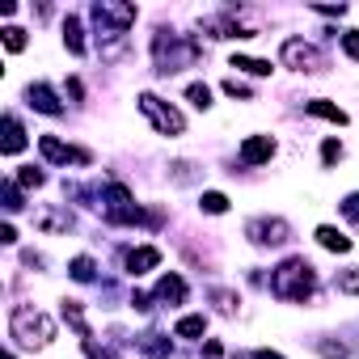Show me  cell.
<instances>
[{"instance_id": "6da1fadb", "label": "cell", "mask_w": 359, "mask_h": 359, "mask_svg": "<svg viewBox=\"0 0 359 359\" xmlns=\"http://www.w3.org/2000/svg\"><path fill=\"white\" fill-rule=\"evenodd\" d=\"M313 283H317V275H313V266L304 262V258H287L279 271H275V279H271V292L279 296V300H309L313 296Z\"/></svg>"}, {"instance_id": "7a4b0ae2", "label": "cell", "mask_w": 359, "mask_h": 359, "mask_svg": "<svg viewBox=\"0 0 359 359\" xmlns=\"http://www.w3.org/2000/svg\"><path fill=\"white\" fill-rule=\"evenodd\" d=\"M9 330H13V338H18L22 346H47V342L55 338V321H51L47 313L30 309V304H18V309H13Z\"/></svg>"}, {"instance_id": "3957f363", "label": "cell", "mask_w": 359, "mask_h": 359, "mask_svg": "<svg viewBox=\"0 0 359 359\" xmlns=\"http://www.w3.org/2000/svg\"><path fill=\"white\" fill-rule=\"evenodd\" d=\"M152 55H156V72H177V68H187L195 55H199V47L195 43H187V39H177V34H156L152 39Z\"/></svg>"}, {"instance_id": "277c9868", "label": "cell", "mask_w": 359, "mask_h": 359, "mask_svg": "<svg viewBox=\"0 0 359 359\" xmlns=\"http://www.w3.org/2000/svg\"><path fill=\"white\" fill-rule=\"evenodd\" d=\"M140 110L152 118V127H156L161 135H182V131H187V118L177 114L173 106H165L156 93H140Z\"/></svg>"}, {"instance_id": "5b68a950", "label": "cell", "mask_w": 359, "mask_h": 359, "mask_svg": "<svg viewBox=\"0 0 359 359\" xmlns=\"http://www.w3.org/2000/svg\"><path fill=\"white\" fill-rule=\"evenodd\" d=\"M279 60H283L287 68H296V72H321V68H325L321 51H317L313 43H304V39H287L283 51H279Z\"/></svg>"}, {"instance_id": "8992f818", "label": "cell", "mask_w": 359, "mask_h": 359, "mask_svg": "<svg viewBox=\"0 0 359 359\" xmlns=\"http://www.w3.org/2000/svg\"><path fill=\"white\" fill-rule=\"evenodd\" d=\"M245 237H250L254 245H283V241L292 237V229H287V220H279V216H258V220L245 224Z\"/></svg>"}, {"instance_id": "52a82bcc", "label": "cell", "mask_w": 359, "mask_h": 359, "mask_svg": "<svg viewBox=\"0 0 359 359\" xmlns=\"http://www.w3.org/2000/svg\"><path fill=\"white\" fill-rule=\"evenodd\" d=\"M39 152H43L51 165H89V161H93L85 148H72V144H64L60 135H39Z\"/></svg>"}, {"instance_id": "ba28073f", "label": "cell", "mask_w": 359, "mask_h": 359, "mask_svg": "<svg viewBox=\"0 0 359 359\" xmlns=\"http://www.w3.org/2000/svg\"><path fill=\"white\" fill-rule=\"evenodd\" d=\"M26 97H30V106H34V110H43V114H64V102H60V97H55V89H51V85H43V81H39V85H30V89H26Z\"/></svg>"}, {"instance_id": "9c48e42d", "label": "cell", "mask_w": 359, "mask_h": 359, "mask_svg": "<svg viewBox=\"0 0 359 359\" xmlns=\"http://www.w3.org/2000/svg\"><path fill=\"white\" fill-rule=\"evenodd\" d=\"M275 156V140L271 135H250L245 144H241V161L245 165H262V161H271Z\"/></svg>"}, {"instance_id": "30bf717a", "label": "cell", "mask_w": 359, "mask_h": 359, "mask_svg": "<svg viewBox=\"0 0 359 359\" xmlns=\"http://www.w3.org/2000/svg\"><path fill=\"white\" fill-rule=\"evenodd\" d=\"M127 275H144V271H152L156 262H161V250L156 245H140V250H127Z\"/></svg>"}, {"instance_id": "8fae6325", "label": "cell", "mask_w": 359, "mask_h": 359, "mask_svg": "<svg viewBox=\"0 0 359 359\" xmlns=\"http://www.w3.org/2000/svg\"><path fill=\"white\" fill-rule=\"evenodd\" d=\"M26 148V131H22V123H18V114H5V140H0V152L5 156H18Z\"/></svg>"}, {"instance_id": "7c38bea8", "label": "cell", "mask_w": 359, "mask_h": 359, "mask_svg": "<svg viewBox=\"0 0 359 359\" xmlns=\"http://www.w3.org/2000/svg\"><path fill=\"white\" fill-rule=\"evenodd\" d=\"M156 300H165V304H182V300H187V283L177 279V275H161V279H156Z\"/></svg>"}, {"instance_id": "4fadbf2b", "label": "cell", "mask_w": 359, "mask_h": 359, "mask_svg": "<svg viewBox=\"0 0 359 359\" xmlns=\"http://www.w3.org/2000/svg\"><path fill=\"white\" fill-rule=\"evenodd\" d=\"M304 110L309 114H317V118H330V123H346V110L342 106H334V102H325V97H313V102H304Z\"/></svg>"}, {"instance_id": "5bb4252c", "label": "cell", "mask_w": 359, "mask_h": 359, "mask_svg": "<svg viewBox=\"0 0 359 359\" xmlns=\"http://www.w3.org/2000/svg\"><path fill=\"white\" fill-rule=\"evenodd\" d=\"M317 245H321V250H330V254H346V250H351V237H342L338 229L321 224V229H317Z\"/></svg>"}, {"instance_id": "9a60e30c", "label": "cell", "mask_w": 359, "mask_h": 359, "mask_svg": "<svg viewBox=\"0 0 359 359\" xmlns=\"http://www.w3.org/2000/svg\"><path fill=\"white\" fill-rule=\"evenodd\" d=\"M34 224H39L43 233H68V229H72V216H68V212H39Z\"/></svg>"}, {"instance_id": "2e32d148", "label": "cell", "mask_w": 359, "mask_h": 359, "mask_svg": "<svg viewBox=\"0 0 359 359\" xmlns=\"http://www.w3.org/2000/svg\"><path fill=\"white\" fill-rule=\"evenodd\" d=\"M64 47H68L72 55H85V34H81V22H76V18L64 22Z\"/></svg>"}, {"instance_id": "e0dca14e", "label": "cell", "mask_w": 359, "mask_h": 359, "mask_svg": "<svg viewBox=\"0 0 359 359\" xmlns=\"http://www.w3.org/2000/svg\"><path fill=\"white\" fill-rule=\"evenodd\" d=\"M203 330H208V317H199V313H191V317H182V321L173 325V334H177V338H199Z\"/></svg>"}, {"instance_id": "ac0fdd59", "label": "cell", "mask_w": 359, "mask_h": 359, "mask_svg": "<svg viewBox=\"0 0 359 359\" xmlns=\"http://www.w3.org/2000/svg\"><path fill=\"white\" fill-rule=\"evenodd\" d=\"M64 321H68V325L89 342V325H85V313H81V304H76V300H64Z\"/></svg>"}, {"instance_id": "d6986e66", "label": "cell", "mask_w": 359, "mask_h": 359, "mask_svg": "<svg viewBox=\"0 0 359 359\" xmlns=\"http://www.w3.org/2000/svg\"><path fill=\"white\" fill-rule=\"evenodd\" d=\"M140 346H144V355H148V359H169V351H173L161 334H144V342H140Z\"/></svg>"}, {"instance_id": "ffe728a7", "label": "cell", "mask_w": 359, "mask_h": 359, "mask_svg": "<svg viewBox=\"0 0 359 359\" xmlns=\"http://www.w3.org/2000/svg\"><path fill=\"white\" fill-rule=\"evenodd\" d=\"M233 68H241L250 76H271V64L266 60H250V55H233Z\"/></svg>"}, {"instance_id": "44dd1931", "label": "cell", "mask_w": 359, "mask_h": 359, "mask_svg": "<svg viewBox=\"0 0 359 359\" xmlns=\"http://www.w3.org/2000/svg\"><path fill=\"white\" fill-rule=\"evenodd\" d=\"M199 208H203L208 216H224V212H229V195H220V191H208V195L199 199Z\"/></svg>"}, {"instance_id": "7402d4cb", "label": "cell", "mask_w": 359, "mask_h": 359, "mask_svg": "<svg viewBox=\"0 0 359 359\" xmlns=\"http://www.w3.org/2000/svg\"><path fill=\"white\" fill-rule=\"evenodd\" d=\"M93 271H97V266H93V258H85V254L68 262V275H72V279H81V283H89V279H93Z\"/></svg>"}, {"instance_id": "603a6c76", "label": "cell", "mask_w": 359, "mask_h": 359, "mask_svg": "<svg viewBox=\"0 0 359 359\" xmlns=\"http://www.w3.org/2000/svg\"><path fill=\"white\" fill-rule=\"evenodd\" d=\"M338 292H346V296H359V266H346V271L338 275Z\"/></svg>"}, {"instance_id": "cb8c5ba5", "label": "cell", "mask_w": 359, "mask_h": 359, "mask_svg": "<svg viewBox=\"0 0 359 359\" xmlns=\"http://www.w3.org/2000/svg\"><path fill=\"white\" fill-rule=\"evenodd\" d=\"M187 97H191V102H195L199 110H208V106H212V89H208V85H199V81H195V85L187 89Z\"/></svg>"}, {"instance_id": "d4e9b609", "label": "cell", "mask_w": 359, "mask_h": 359, "mask_svg": "<svg viewBox=\"0 0 359 359\" xmlns=\"http://www.w3.org/2000/svg\"><path fill=\"white\" fill-rule=\"evenodd\" d=\"M5 47L9 51H22L26 47V30L22 26H5Z\"/></svg>"}, {"instance_id": "484cf974", "label": "cell", "mask_w": 359, "mask_h": 359, "mask_svg": "<svg viewBox=\"0 0 359 359\" xmlns=\"http://www.w3.org/2000/svg\"><path fill=\"white\" fill-rule=\"evenodd\" d=\"M321 161H325V165L342 161V144H338V140H325V144H321Z\"/></svg>"}, {"instance_id": "4316f807", "label": "cell", "mask_w": 359, "mask_h": 359, "mask_svg": "<svg viewBox=\"0 0 359 359\" xmlns=\"http://www.w3.org/2000/svg\"><path fill=\"white\" fill-rule=\"evenodd\" d=\"M22 208V195H18V182H5V212H18Z\"/></svg>"}, {"instance_id": "83f0119b", "label": "cell", "mask_w": 359, "mask_h": 359, "mask_svg": "<svg viewBox=\"0 0 359 359\" xmlns=\"http://www.w3.org/2000/svg\"><path fill=\"white\" fill-rule=\"evenodd\" d=\"M18 187H43V173L39 169H22L18 173Z\"/></svg>"}, {"instance_id": "f1b7e54d", "label": "cell", "mask_w": 359, "mask_h": 359, "mask_svg": "<svg viewBox=\"0 0 359 359\" xmlns=\"http://www.w3.org/2000/svg\"><path fill=\"white\" fill-rule=\"evenodd\" d=\"M342 51H346L351 60H359V34H355V30H346V34H342Z\"/></svg>"}, {"instance_id": "f546056e", "label": "cell", "mask_w": 359, "mask_h": 359, "mask_svg": "<svg viewBox=\"0 0 359 359\" xmlns=\"http://www.w3.org/2000/svg\"><path fill=\"white\" fill-rule=\"evenodd\" d=\"M224 93H233V97H250V85H241L237 76H229V81H224Z\"/></svg>"}, {"instance_id": "4dcf8cb0", "label": "cell", "mask_w": 359, "mask_h": 359, "mask_svg": "<svg viewBox=\"0 0 359 359\" xmlns=\"http://www.w3.org/2000/svg\"><path fill=\"white\" fill-rule=\"evenodd\" d=\"M321 355L325 359H346V346L342 342H321Z\"/></svg>"}, {"instance_id": "1f68e13d", "label": "cell", "mask_w": 359, "mask_h": 359, "mask_svg": "<svg viewBox=\"0 0 359 359\" xmlns=\"http://www.w3.org/2000/svg\"><path fill=\"white\" fill-rule=\"evenodd\" d=\"M342 212H346L351 220H359V195H346V203H342Z\"/></svg>"}, {"instance_id": "d6a6232c", "label": "cell", "mask_w": 359, "mask_h": 359, "mask_svg": "<svg viewBox=\"0 0 359 359\" xmlns=\"http://www.w3.org/2000/svg\"><path fill=\"white\" fill-rule=\"evenodd\" d=\"M0 241H5V245H18V229H13V224H0Z\"/></svg>"}, {"instance_id": "836d02e7", "label": "cell", "mask_w": 359, "mask_h": 359, "mask_svg": "<svg viewBox=\"0 0 359 359\" xmlns=\"http://www.w3.org/2000/svg\"><path fill=\"white\" fill-rule=\"evenodd\" d=\"M245 359H283L279 351H254V355H245Z\"/></svg>"}, {"instance_id": "e575fe53", "label": "cell", "mask_w": 359, "mask_h": 359, "mask_svg": "<svg viewBox=\"0 0 359 359\" xmlns=\"http://www.w3.org/2000/svg\"><path fill=\"white\" fill-rule=\"evenodd\" d=\"M5 359H18V355H5Z\"/></svg>"}]
</instances>
